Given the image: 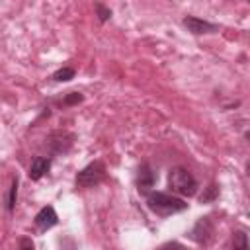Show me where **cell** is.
<instances>
[{
  "instance_id": "1",
  "label": "cell",
  "mask_w": 250,
  "mask_h": 250,
  "mask_svg": "<svg viewBox=\"0 0 250 250\" xmlns=\"http://www.w3.org/2000/svg\"><path fill=\"white\" fill-rule=\"evenodd\" d=\"M146 205L152 213H156L160 217H168V215H174V213H180V211L188 209V203L184 199L162 193V191H150L146 195Z\"/></svg>"
},
{
  "instance_id": "2",
  "label": "cell",
  "mask_w": 250,
  "mask_h": 250,
  "mask_svg": "<svg viewBox=\"0 0 250 250\" xmlns=\"http://www.w3.org/2000/svg\"><path fill=\"white\" fill-rule=\"evenodd\" d=\"M168 188L178 193V195H184V197H191L197 193V180L193 178V174L182 166H176L170 170L168 174Z\"/></svg>"
},
{
  "instance_id": "3",
  "label": "cell",
  "mask_w": 250,
  "mask_h": 250,
  "mask_svg": "<svg viewBox=\"0 0 250 250\" xmlns=\"http://www.w3.org/2000/svg\"><path fill=\"white\" fill-rule=\"evenodd\" d=\"M105 178V166L100 160L90 162L76 174V186L78 188H94Z\"/></svg>"
},
{
  "instance_id": "4",
  "label": "cell",
  "mask_w": 250,
  "mask_h": 250,
  "mask_svg": "<svg viewBox=\"0 0 250 250\" xmlns=\"http://www.w3.org/2000/svg\"><path fill=\"white\" fill-rule=\"evenodd\" d=\"M189 236L195 242H199V244H207L211 240V236H213V223H211V219L209 217H201L193 225V229L189 230Z\"/></svg>"
},
{
  "instance_id": "5",
  "label": "cell",
  "mask_w": 250,
  "mask_h": 250,
  "mask_svg": "<svg viewBox=\"0 0 250 250\" xmlns=\"http://www.w3.org/2000/svg\"><path fill=\"white\" fill-rule=\"evenodd\" d=\"M188 31L195 33V35H201V33H215L219 29V25L211 23V21H205V20H199V18H193V16H186L184 21H182Z\"/></svg>"
},
{
  "instance_id": "6",
  "label": "cell",
  "mask_w": 250,
  "mask_h": 250,
  "mask_svg": "<svg viewBox=\"0 0 250 250\" xmlns=\"http://www.w3.org/2000/svg\"><path fill=\"white\" fill-rule=\"evenodd\" d=\"M33 223H35V227H37L39 230H47V229H51V227H55V225L59 223L57 211H55L51 205H45V207L35 215Z\"/></svg>"
},
{
  "instance_id": "7",
  "label": "cell",
  "mask_w": 250,
  "mask_h": 250,
  "mask_svg": "<svg viewBox=\"0 0 250 250\" xmlns=\"http://www.w3.org/2000/svg\"><path fill=\"white\" fill-rule=\"evenodd\" d=\"M154 180H156V174L152 172V168L146 162L141 164L139 172H137V188H139V191H148L154 186Z\"/></svg>"
},
{
  "instance_id": "8",
  "label": "cell",
  "mask_w": 250,
  "mask_h": 250,
  "mask_svg": "<svg viewBox=\"0 0 250 250\" xmlns=\"http://www.w3.org/2000/svg\"><path fill=\"white\" fill-rule=\"evenodd\" d=\"M51 168V160L49 158H43V156H35L31 160V166H29V178L31 180H39L43 178Z\"/></svg>"
},
{
  "instance_id": "9",
  "label": "cell",
  "mask_w": 250,
  "mask_h": 250,
  "mask_svg": "<svg viewBox=\"0 0 250 250\" xmlns=\"http://www.w3.org/2000/svg\"><path fill=\"white\" fill-rule=\"evenodd\" d=\"M74 74H76L74 68H70V66H62V68H59V70L53 74V80H55V82H68V80L74 78Z\"/></svg>"
},
{
  "instance_id": "10",
  "label": "cell",
  "mask_w": 250,
  "mask_h": 250,
  "mask_svg": "<svg viewBox=\"0 0 250 250\" xmlns=\"http://www.w3.org/2000/svg\"><path fill=\"white\" fill-rule=\"evenodd\" d=\"M232 250H248V236L244 230H236L232 236Z\"/></svg>"
},
{
  "instance_id": "11",
  "label": "cell",
  "mask_w": 250,
  "mask_h": 250,
  "mask_svg": "<svg viewBox=\"0 0 250 250\" xmlns=\"http://www.w3.org/2000/svg\"><path fill=\"white\" fill-rule=\"evenodd\" d=\"M16 197H18V178H14L12 180V186H10V193H8V201H6V209L8 211H14Z\"/></svg>"
},
{
  "instance_id": "12",
  "label": "cell",
  "mask_w": 250,
  "mask_h": 250,
  "mask_svg": "<svg viewBox=\"0 0 250 250\" xmlns=\"http://www.w3.org/2000/svg\"><path fill=\"white\" fill-rule=\"evenodd\" d=\"M96 12H98L100 21H107V20L111 18V10H109V8H105L104 4H96Z\"/></svg>"
},
{
  "instance_id": "13",
  "label": "cell",
  "mask_w": 250,
  "mask_h": 250,
  "mask_svg": "<svg viewBox=\"0 0 250 250\" xmlns=\"http://www.w3.org/2000/svg\"><path fill=\"white\" fill-rule=\"evenodd\" d=\"M78 102H82V94L80 92H70L66 98H64V105H74V104H78Z\"/></svg>"
},
{
  "instance_id": "14",
  "label": "cell",
  "mask_w": 250,
  "mask_h": 250,
  "mask_svg": "<svg viewBox=\"0 0 250 250\" xmlns=\"http://www.w3.org/2000/svg\"><path fill=\"white\" fill-rule=\"evenodd\" d=\"M162 250H188L184 244H180V242H168Z\"/></svg>"
},
{
  "instance_id": "15",
  "label": "cell",
  "mask_w": 250,
  "mask_h": 250,
  "mask_svg": "<svg viewBox=\"0 0 250 250\" xmlns=\"http://www.w3.org/2000/svg\"><path fill=\"white\" fill-rule=\"evenodd\" d=\"M20 250H33L31 238H21V240H20Z\"/></svg>"
},
{
  "instance_id": "16",
  "label": "cell",
  "mask_w": 250,
  "mask_h": 250,
  "mask_svg": "<svg viewBox=\"0 0 250 250\" xmlns=\"http://www.w3.org/2000/svg\"><path fill=\"white\" fill-rule=\"evenodd\" d=\"M217 195V186H209V193L207 195H201V203L203 201H209L211 197H215Z\"/></svg>"
}]
</instances>
